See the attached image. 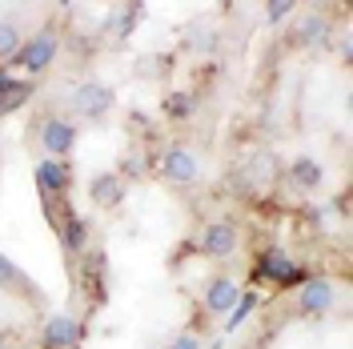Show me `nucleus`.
<instances>
[{"mask_svg":"<svg viewBox=\"0 0 353 349\" xmlns=\"http://www.w3.org/2000/svg\"><path fill=\"white\" fill-rule=\"evenodd\" d=\"M68 105L81 112V117H88V121H97V117H105V112L112 109V92L101 81H85V85L72 88V97H68Z\"/></svg>","mask_w":353,"mask_h":349,"instance_id":"f257e3e1","label":"nucleus"},{"mask_svg":"<svg viewBox=\"0 0 353 349\" xmlns=\"http://www.w3.org/2000/svg\"><path fill=\"white\" fill-rule=\"evenodd\" d=\"M52 57H57V37L52 32H41V37H32V41L21 44V52L12 57L24 72H41V68L52 65Z\"/></svg>","mask_w":353,"mask_h":349,"instance_id":"f03ea898","label":"nucleus"},{"mask_svg":"<svg viewBox=\"0 0 353 349\" xmlns=\"http://www.w3.org/2000/svg\"><path fill=\"white\" fill-rule=\"evenodd\" d=\"M161 173L169 177V181H176V185H193L201 177V161H197V153L173 145V149H165V157H161Z\"/></svg>","mask_w":353,"mask_h":349,"instance_id":"7ed1b4c3","label":"nucleus"},{"mask_svg":"<svg viewBox=\"0 0 353 349\" xmlns=\"http://www.w3.org/2000/svg\"><path fill=\"white\" fill-rule=\"evenodd\" d=\"M41 145L44 153L52 157V161H61V157L72 153V145H77V129L68 125V121H61V117H48L41 125Z\"/></svg>","mask_w":353,"mask_h":349,"instance_id":"20e7f679","label":"nucleus"},{"mask_svg":"<svg viewBox=\"0 0 353 349\" xmlns=\"http://www.w3.org/2000/svg\"><path fill=\"white\" fill-rule=\"evenodd\" d=\"M37 185H41V193L52 201V197H61V193H68V185H72V173H68V165L65 161H41L37 165Z\"/></svg>","mask_w":353,"mask_h":349,"instance_id":"39448f33","label":"nucleus"},{"mask_svg":"<svg viewBox=\"0 0 353 349\" xmlns=\"http://www.w3.org/2000/svg\"><path fill=\"white\" fill-rule=\"evenodd\" d=\"M77 337H81V326H77V317L61 313V317H52V321L44 326L41 346H44V349H72V346H77Z\"/></svg>","mask_w":353,"mask_h":349,"instance_id":"423d86ee","label":"nucleus"},{"mask_svg":"<svg viewBox=\"0 0 353 349\" xmlns=\"http://www.w3.org/2000/svg\"><path fill=\"white\" fill-rule=\"evenodd\" d=\"M333 281H325V277H313V281L301 285V293H297V309L301 313H325V309L333 306Z\"/></svg>","mask_w":353,"mask_h":349,"instance_id":"0eeeda50","label":"nucleus"},{"mask_svg":"<svg viewBox=\"0 0 353 349\" xmlns=\"http://www.w3.org/2000/svg\"><path fill=\"white\" fill-rule=\"evenodd\" d=\"M237 297H241V289L229 281V277H217V281L209 285V293H205V309L213 317H229L233 306H237Z\"/></svg>","mask_w":353,"mask_h":349,"instance_id":"6e6552de","label":"nucleus"},{"mask_svg":"<svg viewBox=\"0 0 353 349\" xmlns=\"http://www.w3.org/2000/svg\"><path fill=\"white\" fill-rule=\"evenodd\" d=\"M201 249H205L209 257H229V253L237 249V233H233V225H209L205 237H201Z\"/></svg>","mask_w":353,"mask_h":349,"instance_id":"1a4fd4ad","label":"nucleus"},{"mask_svg":"<svg viewBox=\"0 0 353 349\" xmlns=\"http://www.w3.org/2000/svg\"><path fill=\"white\" fill-rule=\"evenodd\" d=\"M257 269H261L269 281H277V285H285L297 277V265L289 261L285 253H277V249H269V253H261V261H257Z\"/></svg>","mask_w":353,"mask_h":349,"instance_id":"9d476101","label":"nucleus"},{"mask_svg":"<svg viewBox=\"0 0 353 349\" xmlns=\"http://www.w3.org/2000/svg\"><path fill=\"white\" fill-rule=\"evenodd\" d=\"M88 193H92V201H97V205L112 209V205H121V193H125V185H121V177H117V173H101V177H92Z\"/></svg>","mask_w":353,"mask_h":349,"instance_id":"9b49d317","label":"nucleus"},{"mask_svg":"<svg viewBox=\"0 0 353 349\" xmlns=\"http://www.w3.org/2000/svg\"><path fill=\"white\" fill-rule=\"evenodd\" d=\"M293 181H297L301 189H317V185H321V165H317L313 157H297V161H293Z\"/></svg>","mask_w":353,"mask_h":349,"instance_id":"f8f14e48","label":"nucleus"},{"mask_svg":"<svg viewBox=\"0 0 353 349\" xmlns=\"http://www.w3.org/2000/svg\"><path fill=\"white\" fill-rule=\"evenodd\" d=\"M21 32H17V24H4L0 21V61H12L17 52H21Z\"/></svg>","mask_w":353,"mask_h":349,"instance_id":"ddd939ff","label":"nucleus"},{"mask_svg":"<svg viewBox=\"0 0 353 349\" xmlns=\"http://www.w3.org/2000/svg\"><path fill=\"white\" fill-rule=\"evenodd\" d=\"M165 112H169L173 121H185V117L193 112V97H189V92H169V97H165Z\"/></svg>","mask_w":353,"mask_h":349,"instance_id":"4468645a","label":"nucleus"},{"mask_svg":"<svg viewBox=\"0 0 353 349\" xmlns=\"http://www.w3.org/2000/svg\"><path fill=\"white\" fill-rule=\"evenodd\" d=\"M0 285H8V289H28V277H24L21 269L4 257V253H0Z\"/></svg>","mask_w":353,"mask_h":349,"instance_id":"2eb2a0df","label":"nucleus"},{"mask_svg":"<svg viewBox=\"0 0 353 349\" xmlns=\"http://www.w3.org/2000/svg\"><path fill=\"white\" fill-rule=\"evenodd\" d=\"M28 92H32V85H24V81H12V85H8V92H4V105H0V112L21 109L24 101H28Z\"/></svg>","mask_w":353,"mask_h":349,"instance_id":"dca6fc26","label":"nucleus"},{"mask_svg":"<svg viewBox=\"0 0 353 349\" xmlns=\"http://www.w3.org/2000/svg\"><path fill=\"white\" fill-rule=\"evenodd\" d=\"M253 306H257V293H241V297H237V306H233V313H229V333L241 326L249 313H253Z\"/></svg>","mask_w":353,"mask_h":349,"instance_id":"f3484780","label":"nucleus"},{"mask_svg":"<svg viewBox=\"0 0 353 349\" xmlns=\"http://www.w3.org/2000/svg\"><path fill=\"white\" fill-rule=\"evenodd\" d=\"M61 233H65V241L72 245V249H81V245H85V225L72 217V213H68V221H61Z\"/></svg>","mask_w":353,"mask_h":349,"instance_id":"a211bd4d","label":"nucleus"},{"mask_svg":"<svg viewBox=\"0 0 353 349\" xmlns=\"http://www.w3.org/2000/svg\"><path fill=\"white\" fill-rule=\"evenodd\" d=\"M289 12H293V4H289V0H273V4L265 8V17H269V21H285Z\"/></svg>","mask_w":353,"mask_h":349,"instance_id":"6ab92c4d","label":"nucleus"},{"mask_svg":"<svg viewBox=\"0 0 353 349\" xmlns=\"http://www.w3.org/2000/svg\"><path fill=\"white\" fill-rule=\"evenodd\" d=\"M169 349H205V346H201L197 333H181V337H176V341H173Z\"/></svg>","mask_w":353,"mask_h":349,"instance_id":"aec40b11","label":"nucleus"},{"mask_svg":"<svg viewBox=\"0 0 353 349\" xmlns=\"http://www.w3.org/2000/svg\"><path fill=\"white\" fill-rule=\"evenodd\" d=\"M8 85H12V77H4V72H0V105H4V92H8Z\"/></svg>","mask_w":353,"mask_h":349,"instance_id":"412c9836","label":"nucleus"},{"mask_svg":"<svg viewBox=\"0 0 353 349\" xmlns=\"http://www.w3.org/2000/svg\"><path fill=\"white\" fill-rule=\"evenodd\" d=\"M0 349H4V333H0Z\"/></svg>","mask_w":353,"mask_h":349,"instance_id":"4be33fe9","label":"nucleus"}]
</instances>
